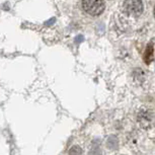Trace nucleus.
I'll use <instances>...</instances> for the list:
<instances>
[{
    "instance_id": "f257e3e1",
    "label": "nucleus",
    "mask_w": 155,
    "mask_h": 155,
    "mask_svg": "<svg viewBox=\"0 0 155 155\" xmlns=\"http://www.w3.org/2000/svg\"><path fill=\"white\" fill-rule=\"evenodd\" d=\"M81 4H82L83 10L92 16H97L101 14L106 8L104 0H82Z\"/></svg>"
},
{
    "instance_id": "f03ea898",
    "label": "nucleus",
    "mask_w": 155,
    "mask_h": 155,
    "mask_svg": "<svg viewBox=\"0 0 155 155\" xmlns=\"http://www.w3.org/2000/svg\"><path fill=\"white\" fill-rule=\"evenodd\" d=\"M123 6L126 12L131 16L141 15L144 9L142 0H124Z\"/></svg>"
},
{
    "instance_id": "7ed1b4c3",
    "label": "nucleus",
    "mask_w": 155,
    "mask_h": 155,
    "mask_svg": "<svg viewBox=\"0 0 155 155\" xmlns=\"http://www.w3.org/2000/svg\"><path fill=\"white\" fill-rule=\"evenodd\" d=\"M154 59V44L149 43L146 47L145 53H144V62L149 65Z\"/></svg>"
},
{
    "instance_id": "20e7f679",
    "label": "nucleus",
    "mask_w": 155,
    "mask_h": 155,
    "mask_svg": "<svg viewBox=\"0 0 155 155\" xmlns=\"http://www.w3.org/2000/svg\"><path fill=\"white\" fill-rule=\"evenodd\" d=\"M138 120L141 124L142 127H148L150 126V122H151V119H150V116L148 115L147 112H142L139 114V117H138Z\"/></svg>"
},
{
    "instance_id": "39448f33",
    "label": "nucleus",
    "mask_w": 155,
    "mask_h": 155,
    "mask_svg": "<svg viewBox=\"0 0 155 155\" xmlns=\"http://www.w3.org/2000/svg\"><path fill=\"white\" fill-rule=\"evenodd\" d=\"M107 147H109L110 150H116L118 148V139L116 138L115 136H110L109 139H107Z\"/></svg>"
},
{
    "instance_id": "423d86ee",
    "label": "nucleus",
    "mask_w": 155,
    "mask_h": 155,
    "mask_svg": "<svg viewBox=\"0 0 155 155\" xmlns=\"http://www.w3.org/2000/svg\"><path fill=\"white\" fill-rule=\"evenodd\" d=\"M69 155H82V149L80 146L74 145L69 150Z\"/></svg>"
},
{
    "instance_id": "0eeeda50",
    "label": "nucleus",
    "mask_w": 155,
    "mask_h": 155,
    "mask_svg": "<svg viewBox=\"0 0 155 155\" xmlns=\"http://www.w3.org/2000/svg\"><path fill=\"white\" fill-rule=\"evenodd\" d=\"M90 155H101V150L99 149V145L94 143L90 151Z\"/></svg>"
},
{
    "instance_id": "6e6552de",
    "label": "nucleus",
    "mask_w": 155,
    "mask_h": 155,
    "mask_svg": "<svg viewBox=\"0 0 155 155\" xmlns=\"http://www.w3.org/2000/svg\"><path fill=\"white\" fill-rule=\"evenodd\" d=\"M154 16H155V7H154Z\"/></svg>"
}]
</instances>
